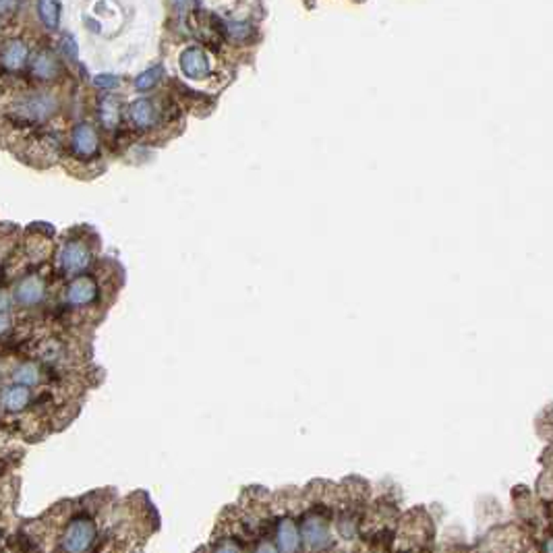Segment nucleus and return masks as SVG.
Returning a JSON list of instances; mask_svg holds the SVG:
<instances>
[{
  "mask_svg": "<svg viewBox=\"0 0 553 553\" xmlns=\"http://www.w3.org/2000/svg\"><path fill=\"white\" fill-rule=\"evenodd\" d=\"M61 102L52 92L46 90H35L19 95L8 110V119L15 121L17 124H25V126H37V124L50 121L52 117L59 114Z\"/></svg>",
  "mask_w": 553,
  "mask_h": 553,
  "instance_id": "obj_1",
  "label": "nucleus"
},
{
  "mask_svg": "<svg viewBox=\"0 0 553 553\" xmlns=\"http://www.w3.org/2000/svg\"><path fill=\"white\" fill-rule=\"evenodd\" d=\"M95 541V523L88 514L75 516L62 533V552L64 553H85Z\"/></svg>",
  "mask_w": 553,
  "mask_h": 553,
  "instance_id": "obj_2",
  "label": "nucleus"
},
{
  "mask_svg": "<svg viewBox=\"0 0 553 553\" xmlns=\"http://www.w3.org/2000/svg\"><path fill=\"white\" fill-rule=\"evenodd\" d=\"M69 150L71 155L77 157L79 162H88L97 155L100 152V135L95 124L81 121L71 129V137H69Z\"/></svg>",
  "mask_w": 553,
  "mask_h": 553,
  "instance_id": "obj_3",
  "label": "nucleus"
},
{
  "mask_svg": "<svg viewBox=\"0 0 553 553\" xmlns=\"http://www.w3.org/2000/svg\"><path fill=\"white\" fill-rule=\"evenodd\" d=\"M179 69L189 81H208L214 75V66L201 46H186L179 57Z\"/></svg>",
  "mask_w": 553,
  "mask_h": 553,
  "instance_id": "obj_4",
  "label": "nucleus"
},
{
  "mask_svg": "<svg viewBox=\"0 0 553 553\" xmlns=\"http://www.w3.org/2000/svg\"><path fill=\"white\" fill-rule=\"evenodd\" d=\"M301 543H305L309 552H323L332 543L330 523L319 514H309L301 523Z\"/></svg>",
  "mask_w": 553,
  "mask_h": 553,
  "instance_id": "obj_5",
  "label": "nucleus"
},
{
  "mask_svg": "<svg viewBox=\"0 0 553 553\" xmlns=\"http://www.w3.org/2000/svg\"><path fill=\"white\" fill-rule=\"evenodd\" d=\"M92 263V249L81 239H71L61 249V268L69 276L83 274Z\"/></svg>",
  "mask_w": 553,
  "mask_h": 553,
  "instance_id": "obj_6",
  "label": "nucleus"
},
{
  "mask_svg": "<svg viewBox=\"0 0 553 553\" xmlns=\"http://www.w3.org/2000/svg\"><path fill=\"white\" fill-rule=\"evenodd\" d=\"M30 59V44L23 37H6L0 44V69L4 73H19Z\"/></svg>",
  "mask_w": 553,
  "mask_h": 553,
  "instance_id": "obj_7",
  "label": "nucleus"
},
{
  "mask_svg": "<svg viewBox=\"0 0 553 553\" xmlns=\"http://www.w3.org/2000/svg\"><path fill=\"white\" fill-rule=\"evenodd\" d=\"M46 297V282L40 274H28L23 276L13 290V299L21 307H37Z\"/></svg>",
  "mask_w": 553,
  "mask_h": 553,
  "instance_id": "obj_8",
  "label": "nucleus"
},
{
  "mask_svg": "<svg viewBox=\"0 0 553 553\" xmlns=\"http://www.w3.org/2000/svg\"><path fill=\"white\" fill-rule=\"evenodd\" d=\"M100 286L92 276H77L64 290V301L71 307H88L97 301Z\"/></svg>",
  "mask_w": 553,
  "mask_h": 553,
  "instance_id": "obj_9",
  "label": "nucleus"
},
{
  "mask_svg": "<svg viewBox=\"0 0 553 553\" xmlns=\"http://www.w3.org/2000/svg\"><path fill=\"white\" fill-rule=\"evenodd\" d=\"M31 77L40 83H50L61 77V62L48 48H40L30 59Z\"/></svg>",
  "mask_w": 553,
  "mask_h": 553,
  "instance_id": "obj_10",
  "label": "nucleus"
},
{
  "mask_svg": "<svg viewBox=\"0 0 553 553\" xmlns=\"http://www.w3.org/2000/svg\"><path fill=\"white\" fill-rule=\"evenodd\" d=\"M126 117H129V123L133 124L137 131H150L157 123V108H155L152 100L137 97L129 104Z\"/></svg>",
  "mask_w": 553,
  "mask_h": 553,
  "instance_id": "obj_11",
  "label": "nucleus"
},
{
  "mask_svg": "<svg viewBox=\"0 0 553 553\" xmlns=\"http://www.w3.org/2000/svg\"><path fill=\"white\" fill-rule=\"evenodd\" d=\"M276 547L280 553H297L301 547V530L295 518L284 516L276 524Z\"/></svg>",
  "mask_w": 553,
  "mask_h": 553,
  "instance_id": "obj_12",
  "label": "nucleus"
},
{
  "mask_svg": "<svg viewBox=\"0 0 553 553\" xmlns=\"http://www.w3.org/2000/svg\"><path fill=\"white\" fill-rule=\"evenodd\" d=\"M31 402V392L30 388L25 386H19V383H13L8 388H4L0 392V406L6 410V412H21L30 406Z\"/></svg>",
  "mask_w": 553,
  "mask_h": 553,
  "instance_id": "obj_13",
  "label": "nucleus"
},
{
  "mask_svg": "<svg viewBox=\"0 0 553 553\" xmlns=\"http://www.w3.org/2000/svg\"><path fill=\"white\" fill-rule=\"evenodd\" d=\"M37 17L46 30L57 31L61 28V2L59 0H37Z\"/></svg>",
  "mask_w": 553,
  "mask_h": 553,
  "instance_id": "obj_14",
  "label": "nucleus"
},
{
  "mask_svg": "<svg viewBox=\"0 0 553 553\" xmlns=\"http://www.w3.org/2000/svg\"><path fill=\"white\" fill-rule=\"evenodd\" d=\"M164 75H166L164 66H162V64H154V66L141 71V73L135 77L133 88H135L137 92H150V90H154L155 85L164 79Z\"/></svg>",
  "mask_w": 553,
  "mask_h": 553,
  "instance_id": "obj_15",
  "label": "nucleus"
},
{
  "mask_svg": "<svg viewBox=\"0 0 553 553\" xmlns=\"http://www.w3.org/2000/svg\"><path fill=\"white\" fill-rule=\"evenodd\" d=\"M40 379H42V371L35 363H21L13 371V381L19 383V386H25V388L37 386Z\"/></svg>",
  "mask_w": 553,
  "mask_h": 553,
  "instance_id": "obj_16",
  "label": "nucleus"
},
{
  "mask_svg": "<svg viewBox=\"0 0 553 553\" xmlns=\"http://www.w3.org/2000/svg\"><path fill=\"white\" fill-rule=\"evenodd\" d=\"M119 117H121V108H119V102L117 97L108 95L100 102V119H102V124L106 129H114L119 124Z\"/></svg>",
  "mask_w": 553,
  "mask_h": 553,
  "instance_id": "obj_17",
  "label": "nucleus"
},
{
  "mask_svg": "<svg viewBox=\"0 0 553 553\" xmlns=\"http://www.w3.org/2000/svg\"><path fill=\"white\" fill-rule=\"evenodd\" d=\"M224 33L232 42H249L253 37L255 30L246 21H228V23H224Z\"/></svg>",
  "mask_w": 553,
  "mask_h": 553,
  "instance_id": "obj_18",
  "label": "nucleus"
},
{
  "mask_svg": "<svg viewBox=\"0 0 553 553\" xmlns=\"http://www.w3.org/2000/svg\"><path fill=\"white\" fill-rule=\"evenodd\" d=\"M168 6L177 17H186L191 11L197 8V0H168Z\"/></svg>",
  "mask_w": 553,
  "mask_h": 553,
  "instance_id": "obj_19",
  "label": "nucleus"
},
{
  "mask_svg": "<svg viewBox=\"0 0 553 553\" xmlns=\"http://www.w3.org/2000/svg\"><path fill=\"white\" fill-rule=\"evenodd\" d=\"M61 48H62V54H64L66 59L77 61V57H79V46H77V40H75L71 33H64V35H62Z\"/></svg>",
  "mask_w": 553,
  "mask_h": 553,
  "instance_id": "obj_20",
  "label": "nucleus"
},
{
  "mask_svg": "<svg viewBox=\"0 0 553 553\" xmlns=\"http://www.w3.org/2000/svg\"><path fill=\"white\" fill-rule=\"evenodd\" d=\"M93 85L100 88V90H112V88L119 85V77L112 75V73H102V75L93 77Z\"/></svg>",
  "mask_w": 553,
  "mask_h": 553,
  "instance_id": "obj_21",
  "label": "nucleus"
},
{
  "mask_svg": "<svg viewBox=\"0 0 553 553\" xmlns=\"http://www.w3.org/2000/svg\"><path fill=\"white\" fill-rule=\"evenodd\" d=\"M212 553H241V547L232 539H220L214 545Z\"/></svg>",
  "mask_w": 553,
  "mask_h": 553,
  "instance_id": "obj_22",
  "label": "nucleus"
},
{
  "mask_svg": "<svg viewBox=\"0 0 553 553\" xmlns=\"http://www.w3.org/2000/svg\"><path fill=\"white\" fill-rule=\"evenodd\" d=\"M17 6H19V0H0V19L15 15Z\"/></svg>",
  "mask_w": 553,
  "mask_h": 553,
  "instance_id": "obj_23",
  "label": "nucleus"
},
{
  "mask_svg": "<svg viewBox=\"0 0 553 553\" xmlns=\"http://www.w3.org/2000/svg\"><path fill=\"white\" fill-rule=\"evenodd\" d=\"M255 553H280V552H278V547L274 545V543H270V541H261V543L257 545Z\"/></svg>",
  "mask_w": 553,
  "mask_h": 553,
  "instance_id": "obj_24",
  "label": "nucleus"
},
{
  "mask_svg": "<svg viewBox=\"0 0 553 553\" xmlns=\"http://www.w3.org/2000/svg\"><path fill=\"white\" fill-rule=\"evenodd\" d=\"M8 309H11V299H8L6 292L0 290V313H6Z\"/></svg>",
  "mask_w": 553,
  "mask_h": 553,
  "instance_id": "obj_25",
  "label": "nucleus"
},
{
  "mask_svg": "<svg viewBox=\"0 0 553 553\" xmlns=\"http://www.w3.org/2000/svg\"><path fill=\"white\" fill-rule=\"evenodd\" d=\"M8 328H11V319H8V315H6V313H0V334H4Z\"/></svg>",
  "mask_w": 553,
  "mask_h": 553,
  "instance_id": "obj_26",
  "label": "nucleus"
},
{
  "mask_svg": "<svg viewBox=\"0 0 553 553\" xmlns=\"http://www.w3.org/2000/svg\"><path fill=\"white\" fill-rule=\"evenodd\" d=\"M543 553H553V535H549V537L543 541Z\"/></svg>",
  "mask_w": 553,
  "mask_h": 553,
  "instance_id": "obj_27",
  "label": "nucleus"
},
{
  "mask_svg": "<svg viewBox=\"0 0 553 553\" xmlns=\"http://www.w3.org/2000/svg\"><path fill=\"white\" fill-rule=\"evenodd\" d=\"M524 553H533V552H524Z\"/></svg>",
  "mask_w": 553,
  "mask_h": 553,
  "instance_id": "obj_28",
  "label": "nucleus"
}]
</instances>
